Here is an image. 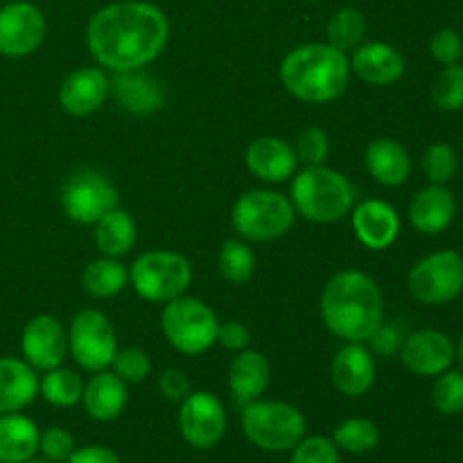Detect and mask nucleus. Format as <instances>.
Segmentation results:
<instances>
[{
	"label": "nucleus",
	"instance_id": "f257e3e1",
	"mask_svg": "<svg viewBox=\"0 0 463 463\" xmlns=\"http://www.w3.org/2000/svg\"><path fill=\"white\" fill-rule=\"evenodd\" d=\"M170 21L147 0L104 5L86 25V45L99 68L111 72L143 71L165 50Z\"/></svg>",
	"mask_w": 463,
	"mask_h": 463
},
{
	"label": "nucleus",
	"instance_id": "f03ea898",
	"mask_svg": "<svg viewBox=\"0 0 463 463\" xmlns=\"http://www.w3.org/2000/svg\"><path fill=\"white\" fill-rule=\"evenodd\" d=\"M319 312L330 335L364 344L383 326V289L364 271H337L321 292Z\"/></svg>",
	"mask_w": 463,
	"mask_h": 463
},
{
	"label": "nucleus",
	"instance_id": "7ed1b4c3",
	"mask_svg": "<svg viewBox=\"0 0 463 463\" xmlns=\"http://www.w3.org/2000/svg\"><path fill=\"white\" fill-rule=\"evenodd\" d=\"M279 77L292 98L307 104H326L346 90L351 61L346 52L330 43H303L285 54Z\"/></svg>",
	"mask_w": 463,
	"mask_h": 463
},
{
	"label": "nucleus",
	"instance_id": "20e7f679",
	"mask_svg": "<svg viewBox=\"0 0 463 463\" xmlns=\"http://www.w3.org/2000/svg\"><path fill=\"white\" fill-rule=\"evenodd\" d=\"M355 185L346 175L328 165H303L289 185V202L297 215L315 224H333L355 206Z\"/></svg>",
	"mask_w": 463,
	"mask_h": 463
},
{
	"label": "nucleus",
	"instance_id": "39448f33",
	"mask_svg": "<svg viewBox=\"0 0 463 463\" xmlns=\"http://www.w3.org/2000/svg\"><path fill=\"white\" fill-rule=\"evenodd\" d=\"M240 423L249 443L265 452H288L306 437V416L283 401L247 402Z\"/></svg>",
	"mask_w": 463,
	"mask_h": 463
},
{
	"label": "nucleus",
	"instance_id": "423d86ee",
	"mask_svg": "<svg viewBox=\"0 0 463 463\" xmlns=\"http://www.w3.org/2000/svg\"><path fill=\"white\" fill-rule=\"evenodd\" d=\"M297 220L292 202L276 190H249L233 203L231 222L249 242H271L288 233Z\"/></svg>",
	"mask_w": 463,
	"mask_h": 463
},
{
	"label": "nucleus",
	"instance_id": "0eeeda50",
	"mask_svg": "<svg viewBox=\"0 0 463 463\" xmlns=\"http://www.w3.org/2000/svg\"><path fill=\"white\" fill-rule=\"evenodd\" d=\"M217 315L211 306L194 297L172 298L163 303L161 330L167 344L184 355H202L217 339Z\"/></svg>",
	"mask_w": 463,
	"mask_h": 463
},
{
	"label": "nucleus",
	"instance_id": "6e6552de",
	"mask_svg": "<svg viewBox=\"0 0 463 463\" xmlns=\"http://www.w3.org/2000/svg\"><path fill=\"white\" fill-rule=\"evenodd\" d=\"M190 280L193 267L176 251H145L129 265V285L147 303H167L181 297Z\"/></svg>",
	"mask_w": 463,
	"mask_h": 463
},
{
	"label": "nucleus",
	"instance_id": "1a4fd4ad",
	"mask_svg": "<svg viewBox=\"0 0 463 463\" xmlns=\"http://www.w3.org/2000/svg\"><path fill=\"white\" fill-rule=\"evenodd\" d=\"M407 289L423 306H448L463 292V256L443 249L420 258L407 274Z\"/></svg>",
	"mask_w": 463,
	"mask_h": 463
},
{
	"label": "nucleus",
	"instance_id": "9d476101",
	"mask_svg": "<svg viewBox=\"0 0 463 463\" xmlns=\"http://www.w3.org/2000/svg\"><path fill=\"white\" fill-rule=\"evenodd\" d=\"M68 353L84 371H107L118 353L116 328L109 317L93 307L77 312L68 326Z\"/></svg>",
	"mask_w": 463,
	"mask_h": 463
},
{
	"label": "nucleus",
	"instance_id": "9b49d317",
	"mask_svg": "<svg viewBox=\"0 0 463 463\" xmlns=\"http://www.w3.org/2000/svg\"><path fill=\"white\" fill-rule=\"evenodd\" d=\"M118 188L102 172L81 167L72 172L61 188V208L77 224H95L102 215L118 208Z\"/></svg>",
	"mask_w": 463,
	"mask_h": 463
},
{
	"label": "nucleus",
	"instance_id": "f8f14e48",
	"mask_svg": "<svg viewBox=\"0 0 463 463\" xmlns=\"http://www.w3.org/2000/svg\"><path fill=\"white\" fill-rule=\"evenodd\" d=\"M179 405V432L190 448L211 450L224 439L229 416L215 393L190 392Z\"/></svg>",
	"mask_w": 463,
	"mask_h": 463
},
{
	"label": "nucleus",
	"instance_id": "ddd939ff",
	"mask_svg": "<svg viewBox=\"0 0 463 463\" xmlns=\"http://www.w3.org/2000/svg\"><path fill=\"white\" fill-rule=\"evenodd\" d=\"M43 12L30 0H12L0 5V54L21 59L36 52L45 39Z\"/></svg>",
	"mask_w": 463,
	"mask_h": 463
},
{
	"label": "nucleus",
	"instance_id": "4468645a",
	"mask_svg": "<svg viewBox=\"0 0 463 463\" xmlns=\"http://www.w3.org/2000/svg\"><path fill=\"white\" fill-rule=\"evenodd\" d=\"M457 346L450 335L434 328H420L407 335L401 344V362L410 373L419 378H437L452 369Z\"/></svg>",
	"mask_w": 463,
	"mask_h": 463
},
{
	"label": "nucleus",
	"instance_id": "2eb2a0df",
	"mask_svg": "<svg viewBox=\"0 0 463 463\" xmlns=\"http://www.w3.org/2000/svg\"><path fill=\"white\" fill-rule=\"evenodd\" d=\"M21 353L34 371L57 369L68 355V330L52 315L32 317L23 328Z\"/></svg>",
	"mask_w": 463,
	"mask_h": 463
},
{
	"label": "nucleus",
	"instance_id": "dca6fc26",
	"mask_svg": "<svg viewBox=\"0 0 463 463\" xmlns=\"http://www.w3.org/2000/svg\"><path fill=\"white\" fill-rule=\"evenodd\" d=\"M330 380L339 393L348 398H360L375 384L373 353L360 342H346L333 357Z\"/></svg>",
	"mask_w": 463,
	"mask_h": 463
},
{
	"label": "nucleus",
	"instance_id": "f3484780",
	"mask_svg": "<svg viewBox=\"0 0 463 463\" xmlns=\"http://www.w3.org/2000/svg\"><path fill=\"white\" fill-rule=\"evenodd\" d=\"M353 231L360 244L371 251H384L392 247L401 233V217L392 203L383 199H366L351 211Z\"/></svg>",
	"mask_w": 463,
	"mask_h": 463
},
{
	"label": "nucleus",
	"instance_id": "a211bd4d",
	"mask_svg": "<svg viewBox=\"0 0 463 463\" xmlns=\"http://www.w3.org/2000/svg\"><path fill=\"white\" fill-rule=\"evenodd\" d=\"M109 98V77L99 66H81L59 86V104L68 116L86 118L99 111Z\"/></svg>",
	"mask_w": 463,
	"mask_h": 463
},
{
	"label": "nucleus",
	"instance_id": "6ab92c4d",
	"mask_svg": "<svg viewBox=\"0 0 463 463\" xmlns=\"http://www.w3.org/2000/svg\"><path fill=\"white\" fill-rule=\"evenodd\" d=\"M244 163H247L249 172L265 184L289 181L298 167L294 147L279 136H260V138L251 140L244 152Z\"/></svg>",
	"mask_w": 463,
	"mask_h": 463
},
{
	"label": "nucleus",
	"instance_id": "aec40b11",
	"mask_svg": "<svg viewBox=\"0 0 463 463\" xmlns=\"http://www.w3.org/2000/svg\"><path fill=\"white\" fill-rule=\"evenodd\" d=\"M348 61H351V72H355L364 84L380 86V89L393 86L405 75V57L401 50L384 41L360 43L353 50Z\"/></svg>",
	"mask_w": 463,
	"mask_h": 463
},
{
	"label": "nucleus",
	"instance_id": "412c9836",
	"mask_svg": "<svg viewBox=\"0 0 463 463\" xmlns=\"http://www.w3.org/2000/svg\"><path fill=\"white\" fill-rule=\"evenodd\" d=\"M457 199L448 185L430 184L410 202V222L419 233L439 235L455 222Z\"/></svg>",
	"mask_w": 463,
	"mask_h": 463
},
{
	"label": "nucleus",
	"instance_id": "4be33fe9",
	"mask_svg": "<svg viewBox=\"0 0 463 463\" xmlns=\"http://www.w3.org/2000/svg\"><path fill=\"white\" fill-rule=\"evenodd\" d=\"M39 396V375L21 357H0V416L23 411Z\"/></svg>",
	"mask_w": 463,
	"mask_h": 463
},
{
	"label": "nucleus",
	"instance_id": "5701e85b",
	"mask_svg": "<svg viewBox=\"0 0 463 463\" xmlns=\"http://www.w3.org/2000/svg\"><path fill=\"white\" fill-rule=\"evenodd\" d=\"M109 93H113L116 102L134 116L158 111L165 99L161 84L143 71L116 72V77L109 80Z\"/></svg>",
	"mask_w": 463,
	"mask_h": 463
},
{
	"label": "nucleus",
	"instance_id": "b1692460",
	"mask_svg": "<svg viewBox=\"0 0 463 463\" xmlns=\"http://www.w3.org/2000/svg\"><path fill=\"white\" fill-rule=\"evenodd\" d=\"M127 383L113 371H98L89 383H84L81 407L98 423L116 420L127 407Z\"/></svg>",
	"mask_w": 463,
	"mask_h": 463
},
{
	"label": "nucleus",
	"instance_id": "393cba45",
	"mask_svg": "<svg viewBox=\"0 0 463 463\" xmlns=\"http://www.w3.org/2000/svg\"><path fill=\"white\" fill-rule=\"evenodd\" d=\"M364 165L371 179L384 188H396L410 179L411 158L405 145L393 138L371 140L364 152Z\"/></svg>",
	"mask_w": 463,
	"mask_h": 463
},
{
	"label": "nucleus",
	"instance_id": "a878e982",
	"mask_svg": "<svg viewBox=\"0 0 463 463\" xmlns=\"http://www.w3.org/2000/svg\"><path fill=\"white\" fill-rule=\"evenodd\" d=\"M269 362L260 351L244 348L233 357L229 366V389L235 401L247 405L258 401L269 384Z\"/></svg>",
	"mask_w": 463,
	"mask_h": 463
},
{
	"label": "nucleus",
	"instance_id": "bb28decb",
	"mask_svg": "<svg viewBox=\"0 0 463 463\" xmlns=\"http://www.w3.org/2000/svg\"><path fill=\"white\" fill-rule=\"evenodd\" d=\"M41 430L30 416L14 411L0 416V463H23L39 452Z\"/></svg>",
	"mask_w": 463,
	"mask_h": 463
},
{
	"label": "nucleus",
	"instance_id": "cd10ccee",
	"mask_svg": "<svg viewBox=\"0 0 463 463\" xmlns=\"http://www.w3.org/2000/svg\"><path fill=\"white\" fill-rule=\"evenodd\" d=\"M95 247L102 256L107 258H122L134 249L138 231H136V222L125 208H113L107 215L99 217L95 222Z\"/></svg>",
	"mask_w": 463,
	"mask_h": 463
},
{
	"label": "nucleus",
	"instance_id": "c85d7f7f",
	"mask_svg": "<svg viewBox=\"0 0 463 463\" xmlns=\"http://www.w3.org/2000/svg\"><path fill=\"white\" fill-rule=\"evenodd\" d=\"M129 283V269L118 258H98L81 271V288L93 298L118 297Z\"/></svg>",
	"mask_w": 463,
	"mask_h": 463
},
{
	"label": "nucleus",
	"instance_id": "c756f323",
	"mask_svg": "<svg viewBox=\"0 0 463 463\" xmlns=\"http://www.w3.org/2000/svg\"><path fill=\"white\" fill-rule=\"evenodd\" d=\"M84 393V380L77 371L57 366L52 371H45L39 380V396L52 407H75L81 402Z\"/></svg>",
	"mask_w": 463,
	"mask_h": 463
},
{
	"label": "nucleus",
	"instance_id": "7c9ffc66",
	"mask_svg": "<svg viewBox=\"0 0 463 463\" xmlns=\"http://www.w3.org/2000/svg\"><path fill=\"white\" fill-rule=\"evenodd\" d=\"M335 446L339 448V452H348V455H369L378 448L380 443V430L373 420L362 419H346L344 423H339L335 428L333 437Z\"/></svg>",
	"mask_w": 463,
	"mask_h": 463
},
{
	"label": "nucleus",
	"instance_id": "2f4dec72",
	"mask_svg": "<svg viewBox=\"0 0 463 463\" xmlns=\"http://www.w3.org/2000/svg\"><path fill=\"white\" fill-rule=\"evenodd\" d=\"M328 43L335 45L342 52L355 50L357 45L364 43L366 36V18L357 7H342L330 16L328 27Z\"/></svg>",
	"mask_w": 463,
	"mask_h": 463
},
{
	"label": "nucleus",
	"instance_id": "473e14b6",
	"mask_svg": "<svg viewBox=\"0 0 463 463\" xmlns=\"http://www.w3.org/2000/svg\"><path fill=\"white\" fill-rule=\"evenodd\" d=\"M217 267L224 280L233 285H242L251 280L256 271V256L244 240H226L217 256Z\"/></svg>",
	"mask_w": 463,
	"mask_h": 463
},
{
	"label": "nucleus",
	"instance_id": "72a5a7b5",
	"mask_svg": "<svg viewBox=\"0 0 463 463\" xmlns=\"http://www.w3.org/2000/svg\"><path fill=\"white\" fill-rule=\"evenodd\" d=\"M432 102L448 113L463 109V63L443 66L432 81Z\"/></svg>",
	"mask_w": 463,
	"mask_h": 463
},
{
	"label": "nucleus",
	"instance_id": "f704fd0d",
	"mask_svg": "<svg viewBox=\"0 0 463 463\" xmlns=\"http://www.w3.org/2000/svg\"><path fill=\"white\" fill-rule=\"evenodd\" d=\"M420 167H423V175L430 184L448 185L455 179L457 167H459V156H457L452 145L434 143L423 152Z\"/></svg>",
	"mask_w": 463,
	"mask_h": 463
},
{
	"label": "nucleus",
	"instance_id": "c9c22d12",
	"mask_svg": "<svg viewBox=\"0 0 463 463\" xmlns=\"http://www.w3.org/2000/svg\"><path fill=\"white\" fill-rule=\"evenodd\" d=\"M432 405L443 416L463 414V371L448 369L434 378Z\"/></svg>",
	"mask_w": 463,
	"mask_h": 463
},
{
	"label": "nucleus",
	"instance_id": "e433bc0d",
	"mask_svg": "<svg viewBox=\"0 0 463 463\" xmlns=\"http://www.w3.org/2000/svg\"><path fill=\"white\" fill-rule=\"evenodd\" d=\"M111 369L113 373L118 375L120 380H125L127 384H138V383H145V380L149 378V373H152V360H149V355L145 351H140V348H118L116 357H113L111 362Z\"/></svg>",
	"mask_w": 463,
	"mask_h": 463
},
{
	"label": "nucleus",
	"instance_id": "4c0bfd02",
	"mask_svg": "<svg viewBox=\"0 0 463 463\" xmlns=\"http://www.w3.org/2000/svg\"><path fill=\"white\" fill-rule=\"evenodd\" d=\"M298 163L303 165H324L330 154V140L321 127H306L298 131L297 143L292 145Z\"/></svg>",
	"mask_w": 463,
	"mask_h": 463
},
{
	"label": "nucleus",
	"instance_id": "58836bf2",
	"mask_svg": "<svg viewBox=\"0 0 463 463\" xmlns=\"http://www.w3.org/2000/svg\"><path fill=\"white\" fill-rule=\"evenodd\" d=\"M289 463H342V452L328 437H303L292 448Z\"/></svg>",
	"mask_w": 463,
	"mask_h": 463
},
{
	"label": "nucleus",
	"instance_id": "ea45409f",
	"mask_svg": "<svg viewBox=\"0 0 463 463\" xmlns=\"http://www.w3.org/2000/svg\"><path fill=\"white\" fill-rule=\"evenodd\" d=\"M430 54L441 66L459 63L463 59V39L459 32L452 27H441L434 32V36L430 39Z\"/></svg>",
	"mask_w": 463,
	"mask_h": 463
},
{
	"label": "nucleus",
	"instance_id": "a19ab883",
	"mask_svg": "<svg viewBox=\"0 0 463 463\" xmlns=\"http://www.w3.org/2000/svg\"><path fill=\"white\" fill-rule=\"evenodd\" d=\"M39 452L43 459L52 463H66L75 452V439L63 428H48L39 437Z\"/></svg>",
	"mask_w": 463,
	"mask_h": 463
},
{
	"label": "nucleus",
	"instance_id": "79ce46f5",
	"mask_svg": "<svg viewBox=\"0 0 463 463\" xmlns=\"http://www.w3.org/2000/svg\"><path fill=\"white\" fill-rule=\"evenodd\" d=\"M249 342H251V335H249V328L240 321H224V324L217 326V339L215 344H220L224 351L240 353L244 348H249Z\"/></svg>",
	"mask_w": 463,
	"mask_h": 463
},
{
	"label": "nucleus",
	"instance_id": "37998d69",
	"mask_svg": "<svg viewBox=\"0 0 463 463\" xmlns=\"http://www.w3.org/2000/svg\"><path fill=\"white\" fill-rule=\"evenodd\" d=\"M158 389H161L163 398H167L170 402H181L190 392H193L190 378L181 369L163 371L161 378H158Z\"/></svg>",
	"mask_w": 463,
	"mask_h": 463
},
{
	"label": "nucleus",
	"instance_id": "c03bdc74",
	"mask_svg": "<svg viewBox=\"0 0 463 463\" xmlns=\"http://www.w3.org/2000/svg\"><path fill=\"white\" fill-rule=\"evenodd\" d=\"M66 463H122L116 450L107 446H86L75 448Z\"/></svg>",
	"mask_w": 463,
	"mask_h": 463
},
{
	"label": "nucleus",
	"instance_id": "a18cd8bd",
	"mask_svg": "<svg viewBox=\"0 0 463 463\" xmlns=\"http://www.w3.org/2000/svg\"><path fill=\"white\" fill-rule=\"evenodd\" d=\"M369 342L373 344L375 351L383 353V355H389V353H393V351H396V348H401V344H402V342H398L396 330L384 328V326H380V328L375 330L373 335H371Z\"/></svg>",
	"mask_w": 463,
	"mask_h": 463
},
{
	"label": "nucleus",
	"instance_id": "49530a36",
	"mask_svg": "<svg viewBox=\"0 0 463 463\" xmlns=\"http://www.w3.org/2000/svg\"><path fill=\"white\" fill-rule=\"evenodd\" d=\"M457 360H459L461 371H463V335L459 337V344H457Z\"/></svg>",
	"mask_w": 463,
	"mask_h": 463
},
{
	"label": "nucleus",
	"instance_id": "de8ad7c7",
	"mask_svg": "<svg viewBox=\"0 0 463 463\" xmlns=\"http://www.w3.org/2000/svg\"><path fill=\"white\" fill-rule=\"evenodd\" d=\"M23 463H52V461H48V459H36V457H32V459H27V461H23Z\"/></svg>",
	"mask_w": 463,
	"mask_h": 463
},
{
	"label": "nucleus",
	"instance_id": "09e8293b",
	"mask_svg": "<svg viewBox=\"0 0 463 463\" xmlns=\"http://www.w3.org/2000/svg\"><path fill=\"white\" fill-rule=\"evenodd\" d=\"M310 3H321V0H310Z\"/></svg>",
	"mask_w": 463,
	"mask_h": 463
}]
</instances>
